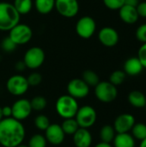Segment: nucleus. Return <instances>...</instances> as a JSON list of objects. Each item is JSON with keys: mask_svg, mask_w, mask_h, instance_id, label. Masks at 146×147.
<instances>
[{"mask_svg": "<svg viewBox=\"0 0 146 147\" xmlns=\"http://www.w3.org/2000/svg\"><path fill=\"white\" fill-rule=\"evenodd\" d=\"M26 130L22 121L13 117L3 118L0 121V146L16 147L22 144Z\"/></svg>", "mask_w": 146, "mask_h": 147, "instance_id": "1", "label": "nucleus"}, {"mask_svg": "<svg viewBox=\"0 0 146 147\" xmlns=\"http://www.w3.org/2000/svg\"><path fill=\"white\" fill-rule=\"evenodd\" d=\"M20 16L12 3L0 2V31H9L19 23Z\"/></svg>", "mask_w": 146, "mask_h": 147, "instance_id": "2", "label": "nucleus"}, {"mask_svg": "<svg viewBox=\"0 0 146 147\" xmlns=\"http://www.w3.org/2000/svg\"><path fill=\"white\" fill-rule=\"evenodd\" d=\"M79 106L77 100L68 94L59 96L55 103L57 114L64 120L75 118Z\"/></svg>", "mask_w": 146, "mask_h": 147, "instance_id": "3", "label": "nucleus"}, {"mask_svg": "<svg viewBox=\"0 0 146 147\" xmlns=\"http://www.w3.org/2000/svg\"><path fill=\"white\" fill-rule=\"evenodd\" d=\"M96 97L103 103L114 102L118 96V90L109 81H102L95 86Z\"/></svg>", "mask_w": 146, "mask_h": 147, "instance_id": "4", "label": "nucleus"}, {"mask_svg": "<svg viewBox=\"0 0 146 147\" xmlns=\"http://www.w3.org/2000/svg\"><path fill=\"white\" fill-rule=\"evenodd\" d=\"M75 119L82 128H87L93 127L97 120V113L96 109L90 105H84L78 109Z\"/></svg>", "mask_w": 146, "mask_h": 147, "instance_id": "5", "label": "nucleus"}, {"mask_svg": "<svg viewBox=\"0 0 146 147\" xmlns=\"http://www.w3.org/2000/svg\"><path fill=\"white\" fill-rule=\"evenodd\" d=\"M9 32V37L16 46L27 44L28 41H30L33 36V31L31 28L24 23H17Z\"/></svg>", "mask_w": 146, "mask_h": 147, "instance_id": "6", "label": "nucleus"}, {"mask_svg": "<svg viewBox=\"0 0 146 147\" xmlns=\"http://www.w3.org/2000/svg\"><path fill=\"white\" fill-rule=\"evenodd\" d=\"M29 88L27 78L22 75L16 74L11 76L6 83V89L9 94L15 96L24 95Z\"/></svg>", "mask_w": 146, "mask_h": 147, "instance_id": "7", "label": "nucleus"}, {"mask_svg": "<svg viewBox=\"0 0 146 147\" xmlns=\"http://www.w3.org/2000/svg\"><path fill=\"white\" fill-rule=\"evenodd\" d=\"M45 52L39 47H30L24 54L23 62L27 68L35 70L40 67L45 61Z\"/></svg>", "mask_w": 146, "mask_h": 147, "instance_id": "8", "label": "nucleus"}, {"mask_svg": "<svg viewBox=\"0 0 146 147\" xmlns=\"http://www.w3.org/2000/svg\"><path fill=\"white\" fill-rule=\"evenodd\" d=\"M96 21L89 16H83L77 22L76 32L78 36L83 39H89L92 37L96 32Z\"/></svg>", "mask_w": 146, "mask_h": 147, "instance_id": "9", "label": "nucleus"}, {"mask_svg": "<svg viewBox=\"0 0 146 147\" xmlns=\"http://www.w3.org/2000/svg\"><path fill=\"white\" fill-rule=\"evenodd\" d=\"M67 92L77 100L83 99L89 94V86L82 78H74L68 83Z\"/></svg>", "mask_w": 146, "mask_h": 147, "instance_id": "10", "label": "nucleus"}, {"mask_svg": "<svg viewBox=\"0 0 146 147\" xmlns=\"http://www.w3.org/2000/svg\"><path fill=\"white\" fill-rule=\"evenodd\" d=\"M58 13L66 18H71L77 15L79 3L77 0H55V7Z\"/></svg>", "mask_w": 146, "mask_h": 147, "instance_id": "11", "label": "nucleus"}, {"mask_svg": "<svg viewBox=\"0 0 146 147\" xmlns=\"http://www.w3.org/2000/svg\"><path fill=\"white\" fill-rule=\"evenodd\" d=\"M11 109H12L11 117L20 121L26 120L33 111L30 101L26 98H22L15 101L11 106Z\"/></svg>", "mask_w": 146, "mask_h": 147, "instance_id": "12", "label": "nucleus"}, {"mask_svg": "<svg viewBox=\"0 0 146 147\" xmlns=\"http://www.w3.org/2000/svg\"><path fill=\"white\" fill-rule=\"evenodd\" d=\"M136 123L135 117L131 114H121L118 115L114 121V128L116 134L129 133Z\"/></svg>", "mask_w": 146, "mask_h": 147, "instance_id": "13", "label": "nucleus"}, {"mask_svg": "<svg viewBox=\"0 0 146 147\" xmlns=\"http://www.w3.org/2000/svg\"><path fill=\"white\" fill-rule=\"evenodd\" d=\"M45 138L47 142L52 146L61 145L65 138V134L59 124H50L49 127L45 130Z\"/></svg>", "mask_w": 146, "mask_h": 147, "instance_id": "14", "label": "nucleus"}, {"mask_svg": "<svg viewBox=\"0 0 146 147\" xmlns=\"http://www.w3.org/2000/svg\"><path fill=\"white\" fill-rule=\"evenodd\" d=\"M98 39L100 42L108 47H114L119 42L118 32L111 27H104L98 33Z\"/></svg>", "mask_w": 146, "mask_h": 147, "instance_id": "15", "label": "nucleus"}, {"mask_svg": "<svg viewBox=\"0 0 146 147\" xmlns=\"http://www.w3.org/2000/svg\"><path fill=\"white\" fill-rule=\"evenodd\" d=\"M72 140L76 147H90L92 145L93 138L89 129L79 127L72 135Z\"/></svg>", "mask_w": 146, "mask_h": 147, "instance_id": "16", "label": "nucleus"}, {"mask_svg": "<svg viewBox=\"0 0 146 147\" xmlns=\"http://www.w3.org/2000/svg\"><path fill=\"white\" fill-rule=\"evenodd\" d=\"M119 15L120 19L127 24H133L139 20V14L137 12L136 7L129 6L124 4L119 9Z\"/></svg>", "mask_w": 146, "mask_h": 147, "instance_id": "17", "label": "nucleus"}, {"mask_svg": "<svg viewBox=\"0 0 146 147\" xmlns=\"http://www.w3.org/2000/svg\"><path fill=\"white\" fill-rule=\"evenodd\" d=\"M144 66L142 65L139 58H130L128 59L124 65V71L129 76H137L142 72Z\"/></svg>", "mask_w": 146, "mask_h": 147, "instance_id": "18", "label": "nucleus"}, {"mask_svg": "<svg viewBox=\"0 0 146 147\" xmlns=\"http://www.w3.org/2000/svg\"><path fill=\"white\" fill-rule=\"evenodd\" d=\"M114 147H135V139L129 133L116 134L114 140Z\"/></svg>", "mask_w": 146, "mask_h": 147, "instance_id": "19", "label": "nucleus"}, {"mask_svg": "<svg viewBox=\"0 0 146 147\" xmlns=\"http://www.w3.org/2000/svg\"><path fill=\"white\" fill-rule=\"evenodd\" d=\"M129 103L135 109H142L146 105L145 95L139 90H133L128 95Z\"/></svg>", "mask_w": 146, "mask_h": 147, "instance_id": "20", "label": "nucleus"}, {"mask_svg": "<svg viewBox=\"0 0 146 147\" xmlns=\"http://www.w3.org/2000/svg\"><path fill=\"white\" fill-rule=\"evenodd\" d=\"M35 8L40 14H49L55 7V0H35Z\"/></svg>", "mask_w": 146, "mask_h": 147, "instance_id": "21", "label": "nucleus"}, {"mask_svg": "<svg viewBox=\"0 0 146 147\" xmlns=\"http://www.w3.org/2000/svg\"><path fill=\"white\" fill-rule=\"evenodd\" d=\"M115 135H116V132L114 127L111 125H104L100 130V139L102 142L111 144Z\"/></svg>", "mask_w": 146, "mask_h": 147, "instance_id": "22", "label": "nucleus"}, {"mask_svg": "<svg viewBox=\"0 0 146 147\" xmlns=\"http://www.w3.org/2000/svg\"><path fill=\"white\" fill-rule=\"evenodd\" d=\"M12 4L20 16L28 14L33 8L32 0H14Z\"/></svg>", "mask_w": 146, "mask_h": 147, "instance_id": "23", "label": "nucleus"}, {"mask_svg": "<svg viewBox=\"0 0 146 147\" xmlns=\"http://www.w3.org/2000/svg\"><path fill=\"white\" fill-rule=\"evenodd\" d=\"M60 126L65 135H73L79 128V126L75 118L65 119Z\"/></svg>", "mask_w": 146, "mask_h": 147, "instance_id": "24", "label": "nucleus"}, {"mask_svg": "<svg viewBox=\"0 0 146 147\" xmlns=\"http://www.w3.org/2000/svg\"><path fill=\"white\" fill-rule=\"evenodd\" d=\"M82 79L89 86V87H95L97 85V84L100 82L99 76L91 70H86L83 71Z\"/></svg>", "mask_w": 146, "mask_h": 147, "instance_id": "25", "label": "nucleus"}, {"mask_svg": "<svg viewBox=\"0 0 146 147\" xmlns=\"http://www.w3.org/2000/svg\"><path fill=\"white\" fill-rule=\"evenodd\" d=\"M132 135L135 140H143L146 138V124L139 122L135 123L132 128Z\"/></svg>", "mask_w": 146, "mask_h": 147, "instance_id": "26", "label": "nucleus"}, {"mask_svg": "<svg viewBox=\"0 0 146 147\" xmlns=\"http://www.w3.org/2000/svg\"><path fill=\"white\" fill-rule=\"evenodd\" d=\"M32 109L34 111H42L47 105L46 99L42 96H36L30 101Z\"/></svg>", "mask_w": 146, "mask_h": 147, "instance_id": "27", "label": "nucleus"}, {"mask_svg": "<svg viewBox=\"0 0 146 147\" xmlns=\"http://www.w3.org/2000/svg\"><path fill=\"white\" fill-rule=\"evenodd\" d=\"M47 141L44 135L36 134H34L28 141V147H46Z\"/></svg>", "mask_w": 146, "mask_h": 147, "instance_id": "28", "label": "nucleus"}, {"mask_svg": "<svg viewBox=\"0 0 146 147\" xmlns=\"http://www.w3.org/2000/svg\"><path fill=\"white\" fill-rule=\"evenodd\" d=\"M34 126L36 127L37 129L40 130V131H44L49 127V125L51 124L50 122V119L45 115H39L34 118Z\"/></svg>", "mask_w": 146, "mask_h": 147, "instance_id": "29", "label": "nucleus"}, {"mask_svg": "<svg viewBox=\"0 0 146 147\" xmlns=\"http://www.w3.org/2000/svg\"><path fill=\"white\" fill-rule=\"evenodd\" d=\"M126 76V74L123 71H120V70L114 71V72H112V74L109 77V82L115 86L120 85L125 81Z\"/></svg>", "mask_w": 146, "mask_h": 147, "instance_id": "30", "label": "nucleus"}, {"mask_svg": "<svg viewBox=\"0 0 146 147\" xmlns=\"http://www.w3.org/2000/svg\"><path fill=\"white\" fill-rule=\"evenodd\" d=\"M105 6L112 10L120 9L125 3V0H102Z\"/></svg>", "mask_w": 146, "mask_h": 147, "instance_id": "31", "label": "nucleus"}, {"mask_svg": "<svg viewBox=\"0 0 146 147\" xmlns=\"http://www.w3.org/2000/svg\"><path fill=\"white\" fill-rule=\"evenodd\" d=\"M16 45L13 42V40L8 36L6 38H4L2 41V48L4 52L7 53H11L13 52L15 48H16Z\"/></svg>", "mask_w": 146, "mask_h": 147, "instance_id": "32", "label": "nucleus"}, {"mask_svg": "<svg viewBox=\"0 0 146 147\" xmlns=\"http://www.w3.org/2000/svg\"><path fill=\"white\" fill-rule=\"evenodd\" d=\"M29 86H38L42 81V76L38 72H33L27 78Z\"/></svg>", "mask_w": 146, "mask_h": 147, "instance_id": "33", "label": "nucleus"}, {"mask_svg": "<svg viewBox=\"0 0 146 147\" xmlns=\"http://www.w3.org/2000/svg\"><path fill=\"white\" fill-rule=\"evenodd\" d=\"M136 37L139 41L146 43V23L140 25L136 31Z\"/></svg>", "mask_w": 146, "mask_h": 147, "instance_id": "34", "label": "nucleus"}, {"mask_svg": "<svg viewBox=\"0 0 146 147\" xmlns=\"http://www.w3.org/2000/svg\"><path fill=\"white\" fill-rule=\"evenodd\" d=\"M138 58L144 68H146V43H143L138 52Z\"/></svg>", "mask_w": 146, "mask_h": 147, "instance_id": "35", "label": "nucleus"}, {"mask_svg": "<svg viewBox=\"0 0 146 147\" xmlns=\"http://www.w3.org/2000/svg\"><path fill=\"white\" fill-rule=\"evenodd\" d=\"M136 9H137V12L139 14V16L146 18V2L139 3Z\"/></svg>", "mask_w": 146, "mask_h": 147, "instance_id": "36", "label": "nucleus"}, {"mask_svg": "<svg viewBox=\"0 0 146 147\" xmlns=\"http://www.w3.org/2000/svg\"><path fill=\"white\" fill-rule=\"evenodd\" d=\"M1 109L3 118H9L12 116V109L10 106H4L3 108H1Z\"/></svg>", "mask_w": 146, "mask_h": 147, "instance_id": "37", "label": "nucleus"}, {"mask_svg": "<svg viewBox=\"0 0 146 147\" xmlns=\"http://www.w3.org/2000/svg\"><path fill=\"white\" fill-rule=\"evenodd\" d=\"M15 68H16L17 71H24L25 68H27V67H26V65H25V64H24V62H23V60H22V61H18V62L15 64Z\"/></svg>", "mask_w": 146, "mask_h": 147, "instance_id": "38", "label": "nucleus"}, {"mask_svg": "<svg viewBox=\"0 0 146 147\" xmlns=\"http://www.w3.org/2000/svg\"><path fill=\"white\" fill-rule=\"evenodd\" d=\"M124 4L133 6V7H137V5L139 4V0H125Z\"/></svg>", "mask_w": 146, "mask_h": 147, "instance_id": "39", "label": "nucleus"}, {"mask_svg": "<svg viewBox=\"0 0 146 147\" xmlns=\"http://www.w3.org/2000/svg\"><path fill=\"white\" fill-rule=\"evenodd\" d=\"M95 147H114L110 143H106V142H102L101 141L100 143L96 144Z\"/></svg>", "mask_w": 146, "mask_h": 147, "instance_id": "40", "label": "nucleus"}, {"mask_svg": "<svg viewBox=\"0 0 146 147\" xmlns=\"http://www.w3.org/2000/svg\"><path fill=\"white\" fill-rule=\"evenodd\" d=\"M139 147H146V138L145 139V140H141V141H140Z\"/></svg>", "mask_w": 146, "mask_h": 147, "instance_id": "41", "label": "nucleus"}, {"mask_svg": "<svg viewBox=\"0 0 146 147\" xmlns=\"http://www.w3.org/2000/svg\"><path fill=\"white\" fill-rule=\"evenodd\" d=\"M3 115H2V109H1V108H0V121H1V120L3 119Z\"/></svg>", "mask_w": 146, "mask_h": 147, "instance_id": "42", "label": "nucleus"}, {"mask_svg": "<svg viewBox=\"0 0 146 147\" xmlns=\"http://www.w3.org/2000/svg\"><path fill=\"white\" fill-rule=\"evenodd\" d=\"M16 147H28L27 145H23V144H21V145H19V146H17Z\"/></svg>", "mask_w": 146, "mask_h": 147, "instance_id": "43", "label": "nucleus"}, {"mask_svg": "<svg viewBox=\"0 0 146 147\" xmlns=\"http://www.w3.org/2000/svg\"><path fill=\"white\" fill-rule=\"evenodd\" d=\"M145 112H146V105H145Z\"/></svg>", "mask_w": 146, "mask_h": 147, "instance_id": "44", "label": "nucleus"}, {"mask_svg": "<svg viewBox=\"0 0 146 147\" xmlns=\"http://www.w3.org/2000/svg\"><path fill=\"white\" fill-rule=\"evenodd\" d=\"M0 147H2V146H0Z\"/></svg>", "mask_w": 146, "mask_h": 147, "instance_id": "45", "label": "nucleus"}]
</instances>
